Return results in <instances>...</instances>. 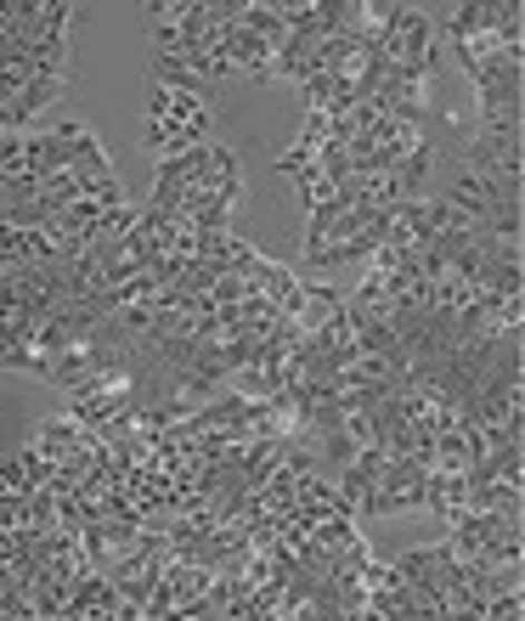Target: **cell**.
Returning <instances> with one entry per match:
<instances>
[{"label": "cell", "instance_id": "cell-1", "mask_svg": "<svg viewBox=\"0 0 525 621\" xmlns=\"http://www.w3.org/2000/svg\"><path fill=\"white\" fill-rule=\"evenodd\" d=\"M424 492H429V475L412 464V458H385L368 503H362V520L368 514H401V508H424Z\"/></svg>", "mask_w": 525, "mask_h": 621}, {"label": "cell", "instance_id": "cell-2", "mask_svg": "<svg viewBox=\"0 0 525 621\" xmlns=\"http://www.w3.org/2000/svg\"><path fill=\"white\" fill-rule=\"evenodd\" d=\"M300 198H305V210L311 215H322V210H333V204H344V193H339V182L322 169V164H311V169H300Z\"/></svg>", "mask_w": 525, "mask_h": 621}, {"label": "cell", "instance_id": "cell-3", "mask_svg": "<svg viewBox=\"0 0 525 621\" xmlns=\"http://www.w3.org/2000/svg\"><path fill=\"white\" fill-rule=\"evenodd\" d=\"M0 362H7L12 373H35V379H51V357L40 345L29 339H0Z\"/></svg>", "mask_w": 525, "mask_h": 621}]
</instances>
